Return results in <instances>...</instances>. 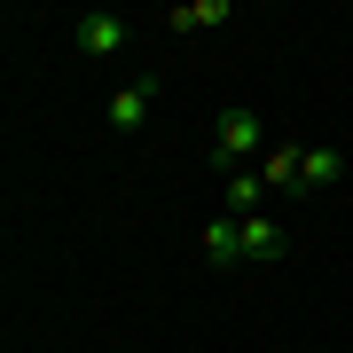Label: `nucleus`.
<instances>
[{"label": "nucleus", "mask_w": 353, "mask_h": 353, "mask_svg": "<svg viewBox=\"0 0 353 353\" xmlns=\"http://www.w3.org/2000/svg\"><path fill=\"white\" fill-rule=\"evenodd\" d=\"M267 150V126H259V110H220V134H212V165H228V173H243V157H259Z\"/></svg>", "instance_id": "1"}, {"label": "nucleus", "mask_w": 353, "mask_h": 353, "mask_svg": "<svg viewBox=\"0 0 353 353\" xmlns=\"http://www.w3.org/2000/svg\"><path fill=\"white\" fill-rule=\"evenodd\" d=\"M134 39L126 16H110V8H94V16H79V55H118Z\"/></svg>", "instance_id": "2"}, {"label": "nucleus", "mask_w": 353, "mask_h": 353, "mask_svg": "<svg viewBox=\"0 0 353 353\" xmlns=\"http://www.w3.org/2000/svg\"><path fill=\"white\" fill-rule=\"evenodd\" d=\"M204 259H212V267H236V259H243V220H236V212L204 220Z\"/></svg>", "instance_id": "3"}, {"label": "nucleus", "mask_w": 353, "mask_h": 353, "mask_svg": "<svg viewBox=\"0 0 353 353\" xmlns=\"http://www.w3.org/2000/svg\"><path fill=\"white\" fill-rule=\"evenodd\" d=\"M228 16H236V0H181L173 24H181V32H204V24H228Z\"/></svg>", "instance_id": "4"}, {"label": "nucleus", "mask_w": 353, "mask_h": 353, "mask_svg": "<svg viewBox=\"0 0 353 353\" xmlns=\"http://www.w3.org/2000/svg\"><path fill=\"white\" fill-rule=\"evenodd\" d=\"M141 118H150V79H134V87L110 94V126H141Z\"/></svg>", "instance_id": "5"}, {"label": "nucleus", "mask_w": 353, "mask_h": 353, "mask_svg": "<svg viewBox=\"0 0 353 353\" xmlns=\"http://www.w3.org/2000/svg\"><path fill=\"white\" fill-rule=\"evenodd\" d=\"M243 259H283V228L252 212V220H243Z\"/></svg>", "instance_id": "6"}, {"label": "nucleus", "mask_w": 353, "mask_h": 353, "mask_svg": "<svg viewBox=\"0 0 353 353\" xmlns=\"http://www.w3.org/2000/svg\"><path fill=\"white\" fill-rule=\"evenodd\" d=\"M338 173H345V157H338V150H306V157H299V189H330Z\"/></svg>", "instance_id": "7"}, {"label": "nucleus", "mask_w": 353, "mask_h": 353, "mask_svg": "<svg viewBox=\"0 0 353 353\" xmlns=\"http://www.w3.org/2000/svg\"><path fill=\"white\" fill-rule=\"evenodd\" d=\"M267 196V181L259 173H228V212H243V220H252V204Z\"/></svg>", "instance_id": "8"}, {"label": "nucleus", "mask_w": 353, "mask_h": 353, "mask_svg": "<svg viewBox=\"0 0 353 353\" xmlns=\"http://www.w3.org/2000/svg\"><path fill=\"white\" fill-rule=\"evenodd\" d=\"M299 157L306 150H267V173L259 181H267V189H299Z\"/></svg>", "instance_id": "9"}]
</instances>
